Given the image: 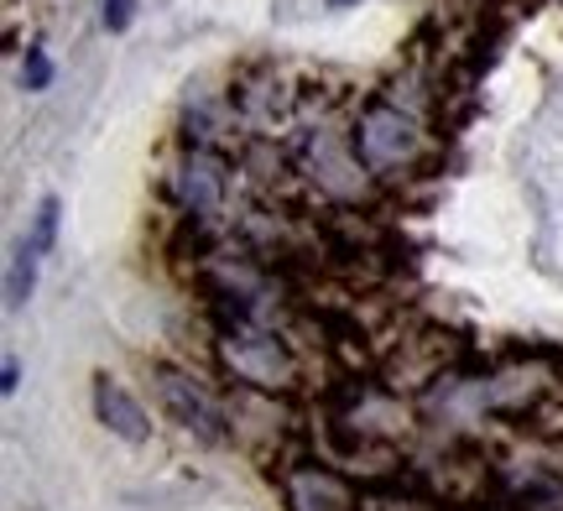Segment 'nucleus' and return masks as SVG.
<instances>
[{"label": "nucleus", "mask_w": 563, "mask_h": 511, "mask_svg": "<svg viewBox=\"0 0 563 511\" xmlns=\"http://www.w3.org/2000/svg\"><path fill=\"white\" fill-rule=\"evenodd\" d=\"M350 136H355V152L376 184L412 178L433 157V95H428L422 74H407V79H391L386 89H376L355 110Z\"/></svg>", "instance_id": "f257e3e1"}, {"label": "nucleus", "mask_w": 563, "mask_h": 511, "mask_svg": "<svg viewBox=\"0 0 563 511\" xmlns=\"http://www.w3.org/2000/svg\"><path fill=\"white\" fill-rule=\"evenodd\" d=\"M287 167H292L302 184L319 193L323 204L340 209V214L361 209L365 199H371V188H376V178L365 173L361 152H355L350 125L329 121V115L298 125V142H292V163H287Z\"/></svg>", "instance_id": "f03ea898"}, {"label": "nucleus", "mask_w": 563, "mask_h": 511, "mask_svg": "<svg viewBox=\"0 0 563 511\" xmlns=\"http://www.w3.org/2000/svg\"><path fill=\"white\" fill-rule=\"evenodd\" d=\"M214 360L224 376H235L251 391H298L302 355L272 319H245V324H214Z\"/></svg>", "instance_id": "7ed1b4c3"}, {"label": "nucleus", "mask_w": 563, "mask_h": 511, "mask_svg": "<svg viewBox=\"0 0 563 511\" xmlns=\"http://www.w3.org/2000/svg\"><path fill=\"white\" fill-rule=\"evenodd\" d=\"M230 188H235V163L220 146H183L167 167V199L194 235H214L224 225Z\"/></svg>", "instance_id": "20e7f679"}, {"label": "nucleus", "mask_w": 563, "mask_h": 511, "mask_svg": "<svg viewBox=\"0 0 563 511\" xmlns=\"http://www.w3.org/2000/svg\"><path fill=\"white\" fill-rule=\"evenodd\" d=\"M152 387H157V397H162L167 423H178L183 433H194L199 444L220 449V444H230V438H235V423H230L224 402L209 387H203L199 376L173 370V366H157V370H152Z\"/></svg>", "instance_id": "39448f33"}, {"label": "nucleus", "mask_w": 563, "mask_h": 511, "mask_svg": "<svg viewBox=\"0 0 563 511\" xmlns=\"http://www.w3.org/2000/svg\"><path fill=\"white\" fill-rule=\"evenodd\" d=\"M287 511H365V496L334 459H282L272 475Z\"/></svg>", "instance_id": "423d86ee"}, {"label": "nucleus", "mask_w": 563, "mask_h": 511, "mask_svg": "<svg viewBox=\"0 0 563 511\" xmlns=\"http://www.w3.org/2000/svg\"><path fill=\"white\" fill-rule=\"evenodd\" d=\"M89 402H95V418H100V423L115 433L121 444H136V449H141V444H152V429H157V423H152V412L141 408L136 391L125 387V381H115L110 370H100V376H95Z\"/></svg>", "instance_id": "0eeeda50"}, {"label": "nucleus", "mask_w": 563, "mask_h": 511, "mask_svg": "<svg viewBox=\"0 0 563 511\" xmlns=\"http://www.w3.org/2000/svg\"><path fill=\"white\" fill-rule=\"evenodd\" d=\"M37 262L42 256L26 246V241L11 251V266H5V308H11V313L32 303V292H37Z\"/></svg>", "instance_id": "6e6552de"}, {"label": "nucleus", "mask_w": 563, "mask_h": 511, "mask_svg": "<svg viewBox=\"0 0 563 511\" xmlns=\"http://www.w3.org/2000/svg\"><path fill=\"white\" fill-rule=\"evenodd\" d=\"M58 225H63V199H42L37 214H32V235H26V246L37 251V256H47V251L58 246Z\"/></svg>", "instance_id": "1a4fd4ad"}, {"label": "nucleus", "mask_w": 563, "mask_h": 511, "mask_svg": "<svg viewBox=\"0 0 563 511\" xmlns=\"http://www.w3.org/2000/svg\"><path fill=\"white\" fill-rule=\"evenodd\" d=\"M53 79H58L53 53H47L42 42H32V47H26V58H21V89H26V95H42V89H53Z\"/></svg>", "instance_id": "9d476101"}, {"label": "nucleus", "mask_w": 563, "mask_h": 511, "mask_svg": "<svg viewBox=\"0 0 563 511\" xmlns=\"http://www.w3.org/2000/svg\"><path fill=\"white\" fill-rule=\"evenodd\" d=\"M136 11H141V0H104V11H100L104 32H110V37H121V32H131V21H136Z\"/></svg>", "instance_id": "9b49d317"}, {"label": "nucleus", "mask_w": 563, "mask_h": 511, "mask_svg": "<svg viewBox=\"0 0 563 511\" xmlns=\"http://www.w3.org/2000/svg\"><path fill=\"white\" fill-rule=\"evenodd\" d=\"M16 387H21V360L16 355H5V366H0V391L16 397Z\"/></svg>", "instance_id": "f8f14e48"}, {"label": "nucleus", "mask_w": 563, "mask_h": 511, "mask_svg": "<svg viewBox=\"0 0 563 511\" xmlns=\"http://www.w3.org/2000/svg\"><path fill=\"white\" fill-rule=\"evenodd\" d=\"M329 11H350V5H361V0H323Z\"/></svg>", "instance_id": "ddd939ff"}]
</instances>
